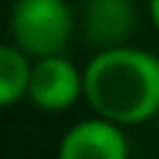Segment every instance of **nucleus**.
<instances>
[{"label":"nucleus","mask_w":159,"mask_h":159,"mask_svg":"<svg viewBox=\"0 0 159 159\" xmlns=\"http://www.w3.org/2000/svg\"><path fill=\"white\" fill-rule=\"evenodd\" d=\"M8 31L11 42L34 59L61 53L73 34V14L64 0H14Z\"/></svg>","instance_id":"obj_2"},{"label":"nucleus","mask_w":159,"mask_h":159,"mask_svg":"<svg viewBox=\"0 0 159 159\" xmlns=\"http://www.w3.org/2000/svg\"><path fill=\"white\" fill-rule=\"evenodd\" d=\"M84 98V73L61 53L39 56L34 61L28 101L45 112H64Z\"/></svg>","instance_id":"obj_3"},{"label":"nucleus","mask_w":159,"mask_h":159,"mask_svg":"<svg viewBox=\"0 0 159 159\" xmlns=\"http://www.w3.org/2000/svg\"><path fill=\"white\" fill-rule=\"evenodd\" d=\"M84 98L112 123H145L159 112V59L140 48H103L84 67Z\"/></svg>","instance_id":"obj_1"},{"label":"nucleus","mask_w":159,"mask_h":159,"mask_svg":"<svg viewBox=\"0 0 159 159\" xmlns=\"http://www.w3.org/2000/svg\"><path fill=\"white\" fill-rule=\"evenodd\" d=\"M134 25V11L129 0H92L87 6V39L115 48L129 36Z\"/></svg>","instance_id":"obj_5"},{"label":"nucleus","mask_w":159,"mask_h":159,"mask_svg":"<svg viewBox=\"0 0 159 159\" xmlns=\"http://www.w3.org/2000/svg\"><path fill=\"white\" fill-rule=\"evenodd\" d=\"M148 8H151V20H154V25L159 31V0H148Z\"/></svg>","instance_id":"obj_7"},{"label":"nucleus","mask_w":159,"mask_h":159,"mask_svg":"<svg viewBox=\"0 0 159 159\" xmlns=\"http://www.w3.org/2000/svg\"><path fill=\"white\" fill-rule=\"evenodd\" d=\"M56 159H129V143L120 123L106 117L75 123L59 143Z\"/></svg>","instance_id":"obj_4"},{"label":"nucleus","mask_w":159,"mask_h":159,"mask_svg":"<svg viewBox=\"0 0 159 159\" xmlns=\"http://www.w3.org/2000/svg\"><path fill=\"white\" fill-rule=\"evenodd\" d=\"M31 73H34L31 53H25L14 42L0 45V103L3 106H14L17 101L28 98Z\"/></svg>","instance_id":"obj_6"}]
</instances>
